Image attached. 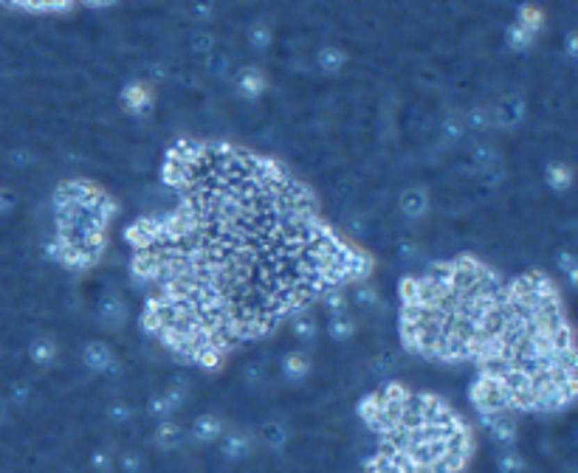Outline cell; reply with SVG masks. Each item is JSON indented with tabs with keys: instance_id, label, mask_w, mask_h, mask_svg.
Wrapping results in <instances>:
<instances>
[{
	"instance_id": "cell-15",
	"label": "cell",
	"mask_w": 578,
	"mask_h": 473,
	"mask_svg": "<svg viewBox=\"0 0 578 473\" xmlns=\"http://www.w3.org/2000/svg\"><path fill=\"white\" fill-rule=\"evenodd\" d=\"M545 181H547L550 189L567 192L570 183H572V169H570V164H564V161H550V164H547V172H545Z\"/></svg>"
},
{
	"instance_id": "cell-22",
	"label": "cell",
	"mask_w": 578,
	"mask_h": 473,
	"mask_svg": "<svg viewBox=\"0 0 578 473\" xmlns=\"http://www.w3.org/2000/svg\"><path fill=\"white\" fill-rule=\"evenodd\" d=\"M328 333H330V338H336V341H347V338H353V333H355V319H353L350 313L333 315V319H328Z\"/></svg>"
},
{
	"instance_id": "cell-14",
	"label": "cell",
	"mask_w": 578,
	"mask_h": 473,
	"mask_svg": "<svg viewBox=\"0 0 578 473\" xmlns=\"http://www.w3.org/2000/svg\"><path fill=\"white\" fill-rule=\"evenodd\" d=\"M57 352H60V347H57V341L51 335H40V338H34L29 344V355H31V360L37 366H51L57 360Z\"/></svg>"
},
{
	"instance_id": "cell-34",
	"label": "cell",
	"mask_w": 578,
	"mask_h": 473,
	"mask_svg": "<svg viewBox=\"0 0 578 473\" xmlns=\"http://www.w3.org/2000/svg\"><path fill=\"white\" fill-rule=\"evenodd\" d=\"M353 299H355L361 307H370V304H376V301H378V293H376L373 288H358V290L353 293Z\"/></svg>"
},
{
	"instance_id": "cell-27",
	"label": "cell",
	"mask_w": 578,
	"mask_h": 473,
	"mask_svg": "<svg viewBox=\"0 0 578 473\" xmlns=\"http://www.w3.org/2000/svg\"><path fill=\"white\" fill-rule=\"evenodd\" d=\"M505 42H508L511 51H528L533 45V37L524 31V28H519L516 23H511L508 31H505Z\"/></svg>"
},
{
	"instance_id": "cell-1",
	"label": "cell",
	"mask_w": 578,
	"mask_h": 473,
	"mask_svg": "<svg viewBox=\"0 0 578 473\" xmlns=\"http://www.w3.org/2000/svg\"><path fill=\"white\" fill-rule=\"evenodd\" d=\"M471 403H474V408L480 411V417H488V414H505L508 408H513L505 383H502L499 375H494V372L483 375L474 386H471Z\"/></svg>"
},
{
	"instance_id": "cell-3",
	"label": "cell",
	"mask_w": 578,
	"mask_h": 473,
	"mask_svg": "<svg viewBox=\"0 0 578 473\" xmlns=\"http://www.w3.org/2000/svg\"><path fill=\"white\" fill-rule=\"evenodd\" d=\"M398 208H401V215L406 220H424L429 215V208H432V197L426 192V186H420V183H412L406 186L401 194H398Z\"/></svg>"
},
{
	"instance_id": "cell-24",
	"label": "cell",
	"mask_w": 578,
	"mask_h": 473,
	"mask_svg": "<svg viewBox=\"0 0 578 473\" xmlns=\"http://www.w3.org/2000/svg\"><path fill=\"white\" fill-rule=\"evenodd\" d=\"M248 45L254 51H266L271 45V26L266 20H254L248 26Z\"/></svg>"
},
{
	"instance_id": "cell-31",
	"label": "cell",
	"mask_w": 578,
	"mask_h": 473,
	"mask_svg": "<svg viewBox=\"0 0 578 473\" xmlns=\"http://www.w3.org/2000/svg\"><path fill=\"white\" fill-rule=\"evenodd\" d=\"M559 268H561V274L567 276V285L572 288V285H575V271H578V265H575V256H572L570 251L559 254Z\"/></svg>"
},
{
	"instance_id": "cell-19",
	"label": "cell",
	"mask_w": 578,
	"mask_h": 473,
	"mask_svg": "<svg viewBox=\"0 0 578 473\" xmlns=\"http://www.w3.org/2000/svg\"><path fill=\"white\" fill-rule=\"evenodd\" d=\"M497 164H502V161H499V152H497L494 147L480 144V147L471 149V167H474L477 172H488V169L497 167Z\"/></svg>"
},
{
	"instance_id": "cell-18",
	"label": "cell",
	"mask_w": 578,
	"mask_h": 473,
	"mask_svg": "<svg viewBox=\"0 0 578 473\" xmlns=\"http://www.w3.org/2000/svg\"><path fill=\"white\" fill-rule=\"evenodd\" d=\"M513 23H516L519 28H524V31H528L531 37H536V34L542 31V26H545V15H542V9H533V6H522Z\"/></svg>"
},
{
	"instance_id": "cell-8",
	"label": "cell",
	"mask_w": 578,
	"mask_h": 473,
	"mask_svg": "<svg viewBox=\"0 0 578 473\" xmlns=\"http://www.w3.org/2000/svg\"><path fill=\"white\" fill-rule=\"evenodd\" d=\"M280 370H282V375H285L288 381L299 383V381H305V378L310 375L313 360H310V355H307L305 349H291V352H285V355H282Z\"/></svg>"
},
{
	"instance_id": "cell-9",
	"label": "cell",
	"mask_w": 578,
	"mask_h": 473,
	"mask_svg": "<svg viewBox=\"0 0 578 473\" xmlns=\"http://www.w3.org/2000/svg\"><path fill=\"white\" fill-rule=\"evenodd\" d=\"M480 420H483V426L488 429V434H491L494 442H499L505 448L513 445V440H516V423H513L508 414H488V417H480Z\"/></svg>"
},
{
	"instance_id": "cell-11",
	"label": "cell",
	"mask_w": 578,
	"mask_h": 473,
	"mask_svg": "<svg viewBox=\"0 0 578 473\" xmlns=\"http://www.w3.org/2000/svg\"><path fill=\"white\" fill-rule=\"evenodd\" d=\"M99 319H102V324H108V327H122L125 319H127V301L119 293L104 296L99 301Z\"/></svg>"
},
{
	"instance_id": "cell-32",
	"label": "cell",
	"mask_w": 578,
	"mask_h": 473,
	"mask_svg": "<svg viewBox=\"0 0 578 473\" xmlns=\"http://www.w3.org/2000/svg\"><path fill=\"white\" fill-rule=\"evenodd\" d=\"M119 465H122V470H125V473H141V467H144V459H141V454H136V451H127V454L119 459Z\"/></svg>"
},
{
	"instance_id": "cell-17",
	"label": "cell",
	"mask_w": 578,
	"mask_h": 473,
	"mask_svg": "<svg viewBox=\"0 0 578 473\" xmlns=\"http://www.w3.org/2000/svg\"><path fill=\"white\" fill-rule=\"evenodd\" d=\"M161 395L167 397L170 408H172V411H178V408H184V406L189 403V397H192V386H189V381L178 378V381H172V383H170Z\"/></svg>"
},
{
	"instance_id": "cell-30",
	"label": "cell",
	"mask_w": 578,
	"mask_h": 473,
	"mask_svg": "<svg viewBox=\"0 0 578 473\" xmlns=\"http://www.w3.org/2000/svg\"><path fill=\"white\" fill-rule=\"evenodd\" d=\"M285 437H288V431H285V426H280V423H268L266 429H262V442H266L268 448L285 445Z\"/></svg>"
},
{
	"instance_id": "cell-16",
	"label": "cell",
	"mask_w": 578,
	"mask_h": 473,
	"mask_svg": "<svg viewBox=\"0 0 578 473\" xmlns=\"http://www.w3.org/2000/svg\"><path fill=\"white\" fill-rule=\"evenodd\" d=\"M463 124H465V130H471V133H488V130L494 127L491 108H483V104L471 108V110L463 116Z\"/></svg>"
},
{
	"instance_id": "cell-23",
	"label": "cell",
	"mask_w": 578,
	"mask_h": 473,
	"mask_svg": "<svg viewBox=\"0 0 578 473\" xmlns=\"http://www.w3.org/2000/svg\"><path fill=\"white\" fill-rule=\"evenodd\" d=\"M347 304H350V299H347V293H344L342 288H330V290L322 293V307H325V313H328V319L347 313Z\"/></svg>"
},
{
	"instance_id": "cell-20",
	"label": "cell",
	"mask_w": 578,
	"mask_h": 473,
	"mask_svg": "<svg viewBox=\"0 0 578 473\" xmlns=\"http://www.w3.org/2000/svg\"><path fill=\"white\" fill-rule=\"evenodd\" d=\"M206 71L212 76H218V79H229L234 74V63H232V57L226 54V51H212V54L206 57Z\"/></svg>"
},
{
	"instance_id": "cell-10",
	"label": "cell",
	"mask_w": 578,
	"mask_h": 473,
	"mask_svg": "<svg viewBox=\"0 0 578 473\" xmlns=\"http://www.w3.org/2000/svg\"><path fill=\"white\" fill-rule=\"evenodd\" d=\"M122 104L130 110V113H144L150 104H152V88L147 85V82H130V85H125V90H122Z\"/></svg>"
},
{
	"instance_id": "cell-13",
	"label": "cell",
	"mask_w": 578,
	"mask_h": 473,
	"mask_svg": "<svg viewBox=\"0 0 578 473\" xmlns=\"http://www.w3.org/2000/svg\"><path fill=\"white\" fill-rule=\"evenodd\" d=\"M184 434H186V429H184V426L172 423V420H164V423L155 426L152 440H155V445H159V448L172 451V448H178V445L184 442Z\"/></svg>"
},
{
	"instance_id": "cell-33",
	"label": "cell",
	"mask_w": 578,
	"mask_h": 473,
	"mask_svg": "<svg viewBox=\"0 0 578 473\" xmlns=\"http://www.w3.org/2000/svg\"><path fill=\"white\" fill-rule=\"evenodd\" d=\"M108 414H111V420L116 426H122V423H127V420L133 417V408L127 406V403H113L111 408H108Z\"/></svg>"
},
{
	"instance_id": "cell-21",
	"label": "cell",
	"mask_w": 578,
	"mask_h": 473,
	"mask_svg": "<svg viewBox=\"0 0 578 473\" xmlns=\"http://www.w3.org/2000/svg\"><path fill=\"white\" fill-rule=\"evenodd\" d=\"M465 135V124H463V113H449L440 122V141L443 144H457Z\"/></svg>"
},
{
	"instance_id": "cell-28",
	"label": "cell",
	"mask_w": 578,
	"mask_h": 473,
	"mask_svg": "<svg viewBox=\"0 0 578 473\" xmlns=\"http://www.w3.org/2000/svg\"><path fill=\"white\" fill-rule=\"evenodd\" d=\"M147 414H150L152 420H159V423H164V420H170L175 411L170 408L167 397L159 392V395H152V397H150V403H147Z\"/></svg>"
},
{
	"instance_id": "cell-2",
	"label": "cell",
	"mask_w": 578,
	"mask_h": 473,
	"mask_svg": "<svg viewBox=\"0 0 578 473\" xmlns=\"http://www.w3.org/2000/svg\"><path fill=\"white\" fill-rule=\"evenodd\" d=\"M524 113H528V108H524V99L516 96V93L502 96L494 104V108H491V116H494V127L497 130H516L524 122Z\"/></svg>"
},
{
	"instance_id": "cell-26",
	"label": "cell",
	"mask_w": 578,
	"mask_h": 473,
	"mask_svg": "<svg viewBox=\"0 0 578 473\" xmlns=\"http://www.w3.org/2000/svg\"><path fill=\"white\" fill-rule=\"evenodd\" d=\"M189 48H192V54L209 57L215 51V34L209 31V28H195L192 37H189Z\"/></svg>"
},
{
	"instance_id": "cell-36",
	"label": "cell",
	"mask_w": 578,
	"mask_h": 473,
	"mask_svg": "<svg viewBox=\"0 0 578 473\" xmlns=\"http://www.w3.org/2000/svg\"><path fill=\"white\" fill-rule=\"evenodd\" d=\"M0 206H3V200H0Z\"/></svg>"
},
{
	"instance_id": "cell-7",
	"label": "cell",
	"mask_w": 578,
	"mask_h": 473,
	"mask_svg": "<svg viewBox=\"0 0 578 473\" xmlns=\"http://www.w3.org/2000/svg\"><path fill=\"white\" fill-rule=\"evenodd\" d=\"M220 437H223L220 451H223L226 459H246L254 451V437L246 429H229Z\"/></svg>"
},
{
	"instance_id": "cell-6",
	"label": "cell",
	"mask_w": 578,
	"mask_h": 473,
	"mask_svg": "<svg viewBox=\"0 0 578 473\" xmlns=\"http://www.w3.org/2000/svg\"><path fill=\"white\" fill-rule=\"evenodd\" d=\"M223 431H226V426H223V420L218 414H200L189 426V440L198 442V445H209V442L220 440Z\"/></svg>"
},
{
	"instance_id": "cell-25",
	"label": "cell",
	"mask_w": 578,
	"mask_h": 473,
	"mask_svg": "<svg viewBox=\"0 0 578 473\" xmlns=\"http://www.w3.org/2000/svg\"><path fill=\"white\" fill-rule=\"evenodd\" d=\"M291 330H294V335H296L299 341H316V335H319L316 319H313V315H307V313L296 315L294 324H291Z\"/></svg>"
},
{
	"instance_id": "cell-5",
	"label": "cell",
	"mask_w": 578,
	"mask_h": 473,
	"mask_svg": "<svg viewBox=\"0 0 578 473\" xmlns=\"http://www.w3.org/2000/svg\"><path fill=\"white\" fill-rule=\"evenodd\" d=\"M232 79H234V90H237V96H240V99H248V101L259 99L262 93H266V85H268L266 74H262V68H257V65H243V68H234Z\"/></svg>"
},
{
	"instance_id": "cell-4",
	"label": "cell",
	"mask_w": 578,
	"mask_h": 473,
	"mask_svg": "<svg viewBox=\"0 0 578 473\" xmlns=\"http://www.w3.org/2000/svg\"><path fill=\"white\" fill-rule=\"evenodd\" d=\"M82 363L88 366L90 372L96 375H111V372H119V360L113 355V349L104 344V341H88L82 347Z\"/></svg>"
},
{
	"instance_id": "cell-12",
	"label": "cell",
	"mask_w": 578,
	"mask_h": 473,
	"mask_svg": "<svg viewBox=\"0 0 578 473\" xmlns=\"http://www.w3.org/2000/svg\"><path fill=\"white\" fill-rule=\"evenodd\" d=\"M316 68L322 74H342L347 68V51L339 45H322L316 51Z\"/></svg>"
},
{
	"instance_id": "cell-35",
	"label": "cell",
	"mask_w": 578,
	"mask_h": 473,
	"mask_svg": "<svg viewBox=\"0 0 578 473\" xmlns=\"http://www.w3.org/2000/svg\"><path fill=\"white\" fill-rule=\"evenodd\" d=\"M93 467H96V470H102V467L108 470V467H111V454H108V451H96V456H93Z\"/></svg>"
},
{
	"instance_id": "cell-29",
	"label": "cell",
	"mask_w": 578,
	"mask_h": 473,
	"mask_svg": "<svg viewBox=\"0 0 578 473\" xmlns=\"http://www.w3.org/2000/svg\"><path fill=\"white\" fill-rule=\"evenodd\" d=\"M499 470L502 473H522V467H524V459H522V454L519 451H513V448H505V451H499Z\"/></svg>"
}]
</instances>
